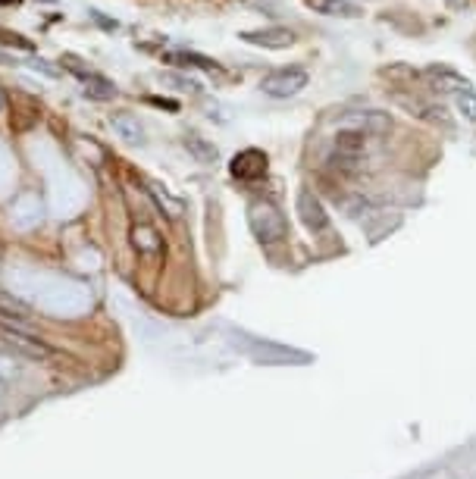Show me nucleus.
Listing matches in <instances>:
<instances>
[{
	"label": "nucleus",
	"mask_w": 476,
	"mask_h": 479,
	"mask_svg": "<svg viewBox=\"0 0 476 479\" xmlns=\"http://www.w3.org/2000/svg\"><path fill=\"white\" fill-rule=\"evenodd\" d=\"M248 229H251V235L260 245H280V241H285V235H289V219H285V213L273 201L254 197L248 204Z\"/></svg>",
	"instance_id": "f257e3e1"
},
{
	"label": "nucleus",
	"mask_w": 476,
	"mask_h": 479,
	"mask_svg": "<svg viewBox=\"0 0 476 479\" xmlns=\"http://www.w3.org/2000/svg\"><path fill=\"white\" fill-rule=\"evenodd\" d=\"M307 85H311V72L304 66H282V69L267 72L258 88L273 101H289L295 94H301Z\"/></svg>",
	"instance_id": "f03ea898"
},
{
	"label": "nucleus",
	"mask_w": 476,
	"mask_h": 479,
	"mask_svg": "<svg viewBox=\"0 0 476 479\" xmlns=\"http://www.w3.org/2000/svg\"><path fill=\"white\" fill-rule=\"evenodd\" d=\"M364 147H367V135L357 129H345L342 125L339 132H335V142H333V157H329V164H333L339 173H357L364 164Z\"/></svg>",
	"instance_id": "7ed1b4c3"
},
{
	"label": "nucleus",
	"mask_w": 476,
	"mask_h": 479,
	"mask_svg": "<svg viewBox=\"0 0 476 479\" xmlns=\"http://www.w3.org/2000/svg\"><path fill=\"white\" fill-rule=\"evenodd\" d=\"M238 41L263 50H289L295 48L298 35L291 32L289 26H263V28H245V32H238Z\"/></svg>",
	"instance_id": "20e7f679"
},
{
	"label": "nucleus",
	"mask_w": 476,
	"mask_h": 479,
	"mask_svg": "<svg viewBox=\"0 0 476 479\" xmlns=\"http://www.w3.org/2000/svg\"><path fill=\"white\" fill-rule=\"evenodd\" d=\"M270 173V157L260 147H245L229 160V176L236 182H260Z\"/></svg>",
	"instance_id": "39448f33"
},
{
	"label": "nucleus",
	"mask_w": 476,
	"mask_h": 479,
	"mask_svg": "<svg viewBox=\"0 0 476 479\" xmlns=\"http://www.w3.org/2000/svg\"><path fill=\"white\" fill-rule=\"evenodd\" d=\"M110 129L116 132V138H122L126 144L132 147H148V129H144V122L138 120V113H132V110H113V113L107 116Z\"/></svg>",
	"instance_id": "423d86ee"
},
{
	"label": "nucleus",
	"mask_w": 476,
	"mask_h": 479,
	"mask_svg": "<svg viewBox=\"0 0 476 479\" xmlns=\"http://www.w3.org/2000/svg\"><path fill=\"white\" fill-rule=\"evenodd\" d=\"M79 85H82V94L88 101H98V104H110V101L120 98V88H116L113 79H107L104 72H98L94 66L79 72Z\"/></svg>",
	"instance_id": "0eeeda50"
},
{
	"label": "nucleus",
	"mask_w": 476,
	"mask_h": 479,
	"mask_svg": "<svg viewBox=\"0 0 476 479\" xmlns=\"http://www.w3.org/2000/svg\"><path fill=\"white\" fill-rule=\"evenodd\" d=\"M295 210H298L301 223H304L311 232H323V229H329V213H326V208H323V201H320V197L313 195L311 188H298Z\"/></svg>",
	"instance_id": "6e6552de"
},
{
	"label": "nucleus",
	"mask_w": 476,
	"mask_h": 479,
	"mask_svg": "<svg viewBox=\"0 0 476 479\" xmlns=\"http://www.w3.org/2000/svg\"><path fill=\"white\" fill-rule=\"evenodd\" d=\"M160 63H170L173 69H201V72H219V63L210 60V57L197 54V50H185V48H175V50H160Z\"/></svg>",
	"instance_id": "1a4fd4ad"
},
{
	"label": "nucleus",
	"mask_w": 476,
	"mask_h": 479,
	"mask_svg": "<svg viewBox=\"0 0 476 479\" xmlns=\"http://www.w3.org/2000/svg\"><path fill=\"white\" fill-rule=\"evenodd\" d=\"M132 248L138 250V257H144V261H157V257H164V235L153 229L151 223H135L132 226Z\"/></svg>",
	"instance_id": "9d476101"
},
{
	"label": "nucleus",
	"mask_w": 476,
	"mask_h": 479,
	"mask_svg": "<svg viewBox=\"0 0 476 479\" xmlns=\"http://www.w3.org/2000/svg\"><path fill=\"white\" fill-rule=\"evenodd\" d=\"M0 335H4L6 348L19 351L22 357H38V360L50 357V348H48V345H44L35 333H16V329H0Z\"/></svg>",
	"instance_id": "9b49d317"
},
{
	"label": "nucleus",
	"mask_w": 476,
	"mask_h": 479,
	"mask_svg": "<svg viewBox=\"0 0 476 479\" xmlns=\"http://www.w3.org/2000/svg\"><path fill=\"white\" fill-rule=\"evenodd\" d=\"M423 76L433 82L436 91H442V94H460V91H471V79H464L460 72L455 69H449V66H429Z\"/></svg>",
	"instance_id": "f8f14e48"
},
{
	"label": "nucleus",
	"mask_w": 476,
	"mask_h": 479,
	"mask_svg": "<svg viewBox=\"0 0 476 479\" xmlns=\"http://www.w3.org/2000/svg\"><path fill=\"white\" fill-rule=\"evenodd\" d=\"M345 129H357V132H364V135H386V132L392 129V120H389V113H383V110H364V113L348 116Z\"/></svg>",
	"instance_id": "ddd939ff"
},
{
	"label": "nucleus",
	"mask_w": 476,
	"mask_h": 479,
	"mask_svg": "<svg viewBox=\"0 0 476 479\" xmlns=\"http://www.w3.org/2000/svg\"><path fill=\"white\" fill-rule=\"evenodd\" d=\"M307 10L320 13V16H333V19H361L364 10L351 0H304Z\"/></svg>",
	"instance_id": "4468645a"
},
{
	"label": "nucleus",
	"mask_w": 476,
	"mask_h": 479,
	"mask_svg": "<svg viewBox=\"0 0 476 479\" xmlns=\"http://www.w3.org/2000/svg\"><path fill=\"white\" fill-rule=\"evenodd\" d=\"M182 147L195 157V164H204V166H214L219 160V147L210 142V138L197 135V132H185L182 135Z\"/></svg>",
	"instance_id": "2eb2a0df"
},
{
	"label": "nucleus",
	"mask_w": 476,
	"mask_h": 479,
	"mask_svg": "<svg viewBox=\"0 0 476 479\" xmlns=\"http://www.w3.org/2000/svg\"><path fill=\"white\" fill-rule=\"evenodd\" d=\"M144 191L151 195L153 208L164 210L170 219H179L182 213H185V204H182V197H175L173 191L164 186V182H148V186H144Z\"/></svg>",
	"instance_id": "dca6fc26"
},
{
	"label": "nucleus",
	"mask_w": 476,
	"mask_h": 479,
	"mask_svg": "<svg viewBox=\"0 0 476 479\" xmlns=\"http://www.w3.org/2000/svg\"><path fill=\"white\" fill-rule=\"evenodd\" d=\"M157 82L166 85L170 91H179V94H195V98H201V94H204V85L197 82V79L188 76L185 69H173V66H170V69H160L157 72Z\"/></svg>",
	"instance_id": "f3484780"
},
{
	"label": "nucleus",
	"mask_w": 476,
	"mask_h": 479,
	"mask_svg": "<svg viewBox=\"0 0 476 479\" xmlns=\"http://www.w3.org/2000/svg\"><path fill=\"white\" fill-rule=\"evenodd\" d=\"M0 48H6V50H19V54H38V44H35L28 35H22V32H13V28H4L0 26Z\"/></svg>",
	"instance_id": "a211bd4d"
},
{
	"label": "nucleus",
	"mask_w": 476,
	"mask_h": 479,
	"mask_svg": "<svg viewBox=\"0 0 476 479\" xmlns=\"http://www.w3.org/2000/svg\"><path fill=\"white\" fill-rule=\"evenodd\" d=\"M0 314H6V316H19V320H32V307L26 304L22 298H16V294H10V292H4L0 289Z\"/></svg>",
	"instance_id": "6ab92c4d"
},
{
	"label": "nucleus",
	"mask_w": 476,
	"mask_h": 479,
	"mask_svg": "<svg viewBox=\"0 0 476 479\" xmlns=\"http://www.w3.org/2000/svg\"><path fill=\"white\" fill-rule=\"evenodd\" d=\"M26 66L32 72H38V76H44V79H63V66L60 63H54V60H48V57H41V54H32L26 60Z\"/></svg>",
	"instance_id": "aec40b11"
},
{
	"label": "nucleus",
	"mask_w": 476,
	"mask_h": 479,
	"mask_svg": "<svg viewBox=\"0 0 476 479\" xmlns=\"http://www.w3.org/2000/svg\"><path fill=\"white\" fill-rule=\"evenodd\" d=\"M455 107H458V113L464 116L467 122H476V91H473V88H471V91L455 94Z\"/></svg>",
	"instance_id": "412c9836"
},
{
	"label": "nucleus",
	"mask_w": 476,
	"mask_h": 479,
	"mask_svg": "<svg viewBox=\"0 0 476 479\" xmlns=\"http://www.w3.org/2000/svg\"><path fill=\"white\" fill-rule=\"evenodd\" d=\"M88 19H91L94 26H98L100 32H107V35L120 32V19L107 16V13H104V10H98V6H88Z\"/></svg>",
	"instance_id": "4be33fe9"
},
{
	"label": "nucleus",
	"mask_w": 476,
	"mask_h": 479,
	"mask_svg": "<svg viewBox=\"0 0 476 479\" xmlns=\"http://www.w3.org/2000/svg\"><path fill=\"white\" fill-rule=\"evenodd\" d=\"M245 6H251V10L258 13H267V16H280V0H245Z\"/></svg>",
	"instance_id": "5701e85b"
},
{
	"label": "nucleus",
	"mask_w": 476,
	"mask_h": 479,
	"mask_svg": "<svg viewBox=\"0 0 476 479\" xmlns=\"http://www.w3.org/2000/svg\"><path fill=\"white\" fill-rule=\"evenodd\" d=\"M148 101L151 107H157V110H170V113H179V101H170V98H157V94H148Z\"/></svg>",
	"instance_id": "b1692460"
},
{
	"label": "nucleus",
	"mask_w": 476,
	"mask_h": 479,
	"mask_svg": "<svg viewBox=\"0 0 476 479\" xmlns=\"http://www.w3.org/2000/svg\"><path fill=\"white\" fill-rule=\"evenodd\" d=\"M207 120H214V122H229V110L214 101V104H207Z\"/></svg>",
	"instance_id": "393cba45"
},
{
	"label": "nucleus",
	"mask_w": 476,
	"mask_h": 479,
	"mask_svg": "<svg viewBox=\"0 0 476 479\" xmlns=\"http://www.w3.org/2000/svg\"><path fill=\"white\" fill-rule=\"evenodd\" d=\"M0 66H22V60L13 50H6V48H0Z\"/></svg>",
	"instance_id": "a878e982"
},
{
	"label": "nucleus",
	"mask_w": 476,
	"mask_h": 479,
	"mask_svg": "<svg viewBox=\"0 0 476 479\" xmlns=\"http://www.w3.org/2000/svg\"><path fill=\"white\" fill-rule=\"evenodd\" d=\"M6 107H10V94H6V88L0 85V116L6 113Z\"/></svg>",
	"instance_id": "bb28decb"
},
{
	"label": "nucleus",
	"mask_w": 476,
	"mask_h": 479,
	"mask_svg": "<svg viewBox=\"0 0 476 479\" xmlns=\"http://www.w3.org/2000/svg\"><path fill=\"white\" fill-rule=\"evenodd\" d=\"M445 4H449V10H467L471 0H445Z\"/></svg>",
	"instance_id": "cd10ccee"
},
{
	"label": "nucleus",
	"mask_w": 476,
	"mask_h": 479,
	"mask_svg": "<svg viewBox=\"0 0 476 479\" xmlns=\"http://www.w3.org/2000/svg\"><path fill=\"white\" fill-rule=\"evenodd\" d=\"M22 0H0V6H19Z\"/></svg>",
	"instance_id": "c85d7f7f"
}]
</instances>
